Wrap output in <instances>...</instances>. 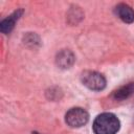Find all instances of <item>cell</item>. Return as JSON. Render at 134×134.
Here are the masks:
<instances>
[{
	"label": "cell",
	"mask_w": 134,
	"mask_h": 134,
	"mask_svg": "<svg viewBox=\"0 0 134 134\" xmlns=\"http://www.w3.org/2000/svg\"><path fill=\"white\" fill-rule=\"evenodd\" d=\"M119 119L113 113H102L93 121L92 129L94 134H116L119 130Z\"/></svg>",
	"instance_id": "6da1fadb"
},
{
	"label": "cell",
	"mask_w": 134,
	"mask_h": 134,
	"mask_svg": "<svg viewBox=\"0 0 134 134\" xmlns=\"http://www.w3.org/2000/svg\"><path fill=\"white\" fill-rule=\"evenodd\" d=\"M82 83L93 91H100L106 87V79L105 76L93 70H86L81 75Z\"/></svg>",
	"instance_id": "7a4b0ae2"
},
{
	"label": "cell",
	"mask_w": 134,
	"mask_h": 134,
	"mask_svg": "<svg viewBox=\"0 0 134 134\" xmlns=\"http://www.w3.org/2000/svg\"><path fill=\"white\" fill-rule=\"evenodd\" d=\"M89 120L88 112L80 107L71 108L65 115L66 124L71 128H80L85 126Z\"/></svg>",
	"instance_id": "3957f363"
},
{
	"label": "cell",
	"mask_w": 134,
	"mask_h": 134,
	"mask_svg": "<svg viewBox=\"0 0 134 134\" xmlns=\"http://www.w3.org/2000/svg\"><path fill=\"white\" fill-rule=\"evenodd\" d=\"M75 61V58H74V54L70 51V50H67V49H63L61 50L58 54H57V58H55V63L57 65L62 68V69H67V68H70L73 63Z\"/></svg>",
	"instance_id": "277c9868"
},
{
	"label": "cell",
	"mask_w": 134,
	"mask_h": 134,
	"mask_svg": "<svg viewBox=\"0 0 134 134\" xmlns=\"http://www.w3.org/2000/svg\"><path fill=\"white\" fill-rule=\"evenodd\" d=\"M22 14H23V10L22 9H18V10H15L7 18H5L4 20H2L1 23H0V30L3 34H9L13 30L16 22L22 16Z\"/></svg>",
	"instance_id": "5b68a950"
},
{
	"label": "cell",
	"mask_w": 134,
	"mask_h": 134,
	"mask_svg": "<svg viewBox=\"0 0 134 134\" xmlns=\"http://www.w3.org/2000/svg\"><path fill=\"white\" fill-rule=\"evenodd\" d=\"M115 13L117 17L124 21L125 23H132L134 22V9L125 3H119L115 7Z\"/></svg>",
	"instance_id": "8992f818"
},
{
	"label": "cell",
	"mask_w": 134,
	"mask_h": 134,
	"mask_svg": "<svg viewBox=\"0 0 134 134\" xmlns=\"http://www.w3.org/2000/svg\"><path fill=\"white\" fill-rule=\"evenodd\" d=\"M133 94H134V83H128L127 85H124L118 89H116L113 92L112 96L116 100H124L129 98Z\"/></svg>",
	"instance_id": "52a82bcc"
},
{
	"label": "cell",
	"mask_w": 134,
	"mask_h": 134,
	"mask_svg": "<svg viewBox=\"0 0 134 134\" xmlns=\"http://www.w3.org/2000/svg\"><path fill=\"white\" fill-rule=\"evenodd\" d=\"M32 134H39L38 132H32Z\"/></svg>",
	"instance_id": "ba28073f"
}]
</instances>
